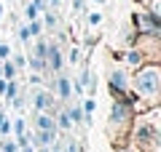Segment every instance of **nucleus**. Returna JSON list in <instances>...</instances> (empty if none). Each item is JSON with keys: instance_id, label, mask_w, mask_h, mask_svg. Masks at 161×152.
Wrapping results in <instances>:
<instances>
[{"instance_id": "1", "label": "nucleus", "mask_w": 161, "mask_h": 152, "mask_svg": "<svg viewBox=\"0 0 161 152\" xmlns=\"http://www.w3.org/2000/svg\"><path fill=\"white\" fill-rule=\"evenodd\" d=\"M132 85H134V91H137V96L148 99V104H156L158 88H161V69H158V64H140L137 75L132 78Z\"/></svg>"}, {"instance_id": "2", "label": "nucleus", "mask_w": 161, "mask_h": 152, "mask_svg": "<svg viewBox=\"0 0 161 152\" xmlns=\"http://www.w3.org/2000/svg\"><path fill=\"white\" fill-rule=\"evenodd\" d=\"M126 88H129L126 72L124 69H110V91L115 96H126Z\"/></svg>"}, {"instance_id": "3", "label": "nucleus", "mask_w": 161, "mask_h": 152, "mask_svg": "<svg viewBox=\"0 0 161 152\" xmlns=\"http://www.w3.org/2000/svg\"><path fill=\"white\" fill-rule=\"evenodd\" d=\"M46 56H48V64H51L54 69H59V67H62V53H59V48H57V45H48Z\"/></svg>"}, {"instance_id": "4", "label": "nucleus", "mask_w": 161, "mask_h": 152, "mask_svg": "<svg viewBox=\"0 0 161 152\" xmlns=\"http://www.w3.org/2000/svg\"><path fill=\"white\" fill-rule=\"evenodd\" d=\"M126 62L134 64V67H140V64H145V53H142L140 48H132V51L126 53Z\"/></svg>"}, {"instance_id": "5", "label": "nucleus", "mask_w": 161, "mask_h": 152, "mask_svg": "<svg viewBox=\"0 0 161 152\" xmlns=\"http://www.w3.org/2000/svg\"><path fill=\"white\" fill-rule=\"evenodd\" d=\"M48 104H54V99H51V96L46 94V91H40V94H35V107H38V109H46Z\"/></svg>"}, {"instance_id": "6", "label": "nucleus", "mask_w": 161, "mask_h": 152, "mask_svg": "<svg viewBox=\"0 0 161 152\" xmlns=\"http://www.w3.org/2000/svg\"><path fill=\"white\" fill-rule=\"evenodd\" d=\"M57 88H59V99H70V80L67 78H59Z\"/></svg>"}, {"instance_id": "7", "label": "nucleus", "mask_w": 161, "mask_h": 152, "mask_svg": "<svg viewBox=\"0 0 161 152\" xmlns=\"http://www.w3.org/2000/svg\"><path fill=\"white\" fill-rule=\"evenodd\" d=\"M38 125H40V128H57V123H54L48 115H40V118H38Z\"/></svg>"}, {"instance_id": "8", "label": "nucleus", "mask_w": 161, "mask_h": 152, "mask_svg": "<svg viewBox=\"0 0 161 152\" xmlns=\"http://www.w3.org/2000/svg\"><path fill=\"white\" fill-rule=\"evenodd\" d=\"M16 91H19V88H16V83H14V80H11V83L6 85V91H3V94H6V99L11 101V99H16Z\"/></svg>"}, {"instance_id": "9", "label": "nucleus", "mask_w": 161, "mask_h": 152, "mask_svg": "<svg viewBox=\"0 0 161 152\" xmlns=\"http://www.w3.org/2000/svg\"><path fill=\"white\" fill-rule=\"evenodd\" d=\"M38 11H40V8L35 6V3H30V6H27V11H24V16H27L30 22H32V19H38Z\"/></svg>"}, {"instance_id": "10", "label": "nucleus", "mask_w": 161, "mask_h": 152, "mask_svg": "<svg viewBox=\"0 0 161 152\" xmlns=\"http://www.w3.org/2000/svg\"><path fill=\"white\" fill-rule=\"evenodd\" d=\"M40 29H43V24H40V22H35V19H32V22H30V27H27V32H30V38H35V35H38Z\"/></svg>"}, {"instance_id": "11", "label": "nucleus", "mask_w": 161, "mask_h": 152, "mask_svg": "<svg viewBox=\"0 0 161 152\" xmlns=\"http://www.w3.org/2000/svg\"><path fill=\"white\" fill-rule=\"evenodd\" d=\"M67 118H70V120H75V123H80V120H83V112H80V107H73V109L67 112Z\"/></svg>"}, {"instance_id": "12", "label": "nucleus", "mask_w": 161, "mask_h": 152, "mask_svg": "<svg viewBox=\"0 0 161 152\" xmlns=\"http://www.w3.org/2000/svg\"><path fill=\"white\" fill-rule=\"evenodd\" d=\"M46 51H48L46 43H38V45H35V56H38V59H46Z\"/></svg>"}, {"instance_id": "13", "label": "nucleus", "mask_w": 161, "mask_h": 152, "mask_svg": "<svg viewBox=\"0 0 161 152\" xmlns=\"http://www.w3.org/2000/svg\"><path fill=\"white\" fill-rule=\"evenodd\" d=\"M30 67H32V69H43V67H46V59L32 56V59H30Z\"/></svg>"}, {"instance_id": "14", "label": "nucleus", "mask_w": 161, "mask_h": 152, "mask_svg": "<svg viewBox=\"0 0 161 152\" xmlns=\"http://www.w3.org/2000/svg\"><path fill=\"white\" fill-rule=\"evenodd\" d=\"M0 69L6 72V78H8V80H14V78H16V67H14V64H6V67H0Z\"/></svg>"}, {"instance_id": "15", "label": "nucleus", "mask_w": 161, "mask_h": 152, "mask_svg": "<svg viewBox=\"0 0 161 152\" xmlns=\"http://www.w3.org/2000/svg\"><path fill=\"white\" fill-rule=\"evenodd\" d=\"M89 24H92V27H97V24H102V13H89Z\"/></svg>"}, {"instance_id": "16", "label": "nucleus", "mask_w": 161, "mask_h": 152, "mask_svg": "<svg viewBox=\"0 0 161 152\" xmlns=\"http://www.w3.org/2000/svg\"><path fill=\"white\" fill-rule=\"evenodd\" d=\"M70 123H73V120H70L67 115H59V123H57L59 128H64V131H67V128H70Z\"/></svg>"}, {"instance_id": "17", "label": "nucleus", "mask_w": 161, "mask_h": 152, "mask_svg": "<svg viewBox=\"0 0 161 152\" xmlns=\"http://www.w3.org/2000/svg\"><path fill=\"white\" fill-rule=\"evenodd\" d=\"M67 59H70L73 64H75V62L80 59V48H78V45H75V48H70V56H67Z\"/></svg>"}, {"instance_id": "18", "label": "nucleus", "mask_w": 161, "mask_h": 152, "mask_svg": "<svg viewBox=\"0 0 161 152\" xmlns=\"http://www.w3.org/2000/svg\"><path fill=\"white\" fill-rule=\"evenodd\" d=\"M0 147H3V152H16L19 149V144H14V141H3Z\"/></svg>"}, {"instance_id": "19", "label": "nucleus", "mask_w": 161, "mask_h": 152, "mask_svg": "<svg viewBox=\"0 0 161 152\" xmlns=\"http://www.w3.org/2000/svg\"><path fill=\"white\" fill-rule=\"evenodd\" d=\"M0 134H3V136H6V134H11V123H8L6 118L0 120Z\"/></svg>"}, {"instance_id": "20", "label": "nucleus", "mask_w": 161, "mask_h": 152, "mask_svg": "<svg viewBox=\"0 0 161 152\" xmlns=\"http://www.w3.org/2000/svg\"><path fill=\"white\" fill-rule=\"evenodd\" d=\"M94 107H97V104H94V99H86V104H83V109H86V115H92V112H94Z\"/></svg>"}, {"instance_id": "21", "label": "nucleus", "mask_w": 161, "mask_h": 152, "mask_svg": "<svg viewBox=\"0 0 161 152\" xmlns=\"http://www.w3.org/2000/svg\"><path fill=\"white\" fill-rule=\"evenodd\" d=\"M14 131H16V136H22L24 134V120H16L14 123Z\"/></svg>"}, {"instance_id": "22", "label": "nucleus", "mask_w": 161, "mask_h": 152, "mask_svg": "<svg viewBox=\"0 0 161 152\" xmlns=\"http://www.w3.org/2000/svg\"><path fill=\"white\" fill-rule=\"evenodd\" d=\"M83 3H86V0H73V8H75L78 13H83Z\"/></svg>"}, {"instance_id": "23", "label": "nucleus", "mask_w": 161, "mask_h": 152, "mask_svg": "<svg viewBox=\"0 0 161 152\" xmlns=\"http://www.w3.org/2000/svg\"><path fill=\"white\" fill-rule=\"evenodd\" d=\"M46 24H48V27H54V24H57V16H54V13H48V16H46Z\"/></svg>"}, {"instance_id": "24", "label": "nucleus", "mask_w": 161, "mask_h": 152, "mask_svg": "<svg viewBox=\"0 0 161 152\" xmlns=\"http://www.w3.org/2000/svg\"><path fill=\"white\" fill-rule=\"evenodd\" d=\"M8 56V45H0V59H6Z\"/></svg>"}, {"instance_id": "25", "label": "nucleus", "mask_w": 161, "mask_h": 152, "mask_svg": "<svg viewBox=\"0 0 161 152\" xmlns=\"http://www.w3.org/2000/svg\"><path fill=\"white\" fill-rule=\"evenodd\" d=\"M67 152H80V149H78L75 144H70V147H67Z\"/></svg>"}, {"instance_id": "26", "label": "nucleus", "mask_w": 161, "mask_h": 152, "mask_svg": "<svg viewBox=\"0 0 161 152\" xmlns=\"http://www.w3.org/2000/svg\"><path fill=\"white\" fill-rule=\"evenodd\" d=\"M22 152H35V149H30V144H24V147H22Z\"/></svg>"}, {"instance_id": "27", "label": "nucleus", "mask_w": 161, "mask_h": 152, "mask_svg": "<svg viewBox=\"0 0 161 152\" xmlns=\"http://www.w3.org/2000/svg\"><path fill=\"white\" fill-rule=\"evenodd\" d=\"M48 3H51V6H59V0H48Z\"/></svg>"}, {"instance_id": "28", "label": "nucleus", "mask_w": 161, "mask_h": 152, "mask_svg": "<svg viewBox=\"0 0 161 152\" xmlns=\"http://www.w3.org/2000/svg\"><path fill=\"white\" fill-rule=\"evenodd\" d=\"M0 22H3V6H0Z\"/></svg>"}, {"instance_id": "29", "label": "nucleus", "mask_w": 161, "mask_h": 152, "mask_svg": "<svg viewBox=\"0 0 161 152\" xmlns=\"http://www.w3.org/2000/svg\"><path fill=\"white\" fill-rule=\"evenodd\" d=\"M92 3H99V6H102V3H105V0H92Z\"/></svg>"}, {"instance_id": "30", "label": "nucleus", "mask_w": 161, "mask_h": 152, "mask_svg": "<svg viewBox=\"0 0 161 152\" xmlns=\"http://www.w3.org/2000/svg\"><path fill=\"white\" fill-rule=\"evenodd\" d=\"M3 118H6V115H3V112H0V120H3Z\"/></svg>"}, {"instance_id": "31", "label": "nucleus", "mask_w": 161, "mask_h": 152, "mask_svg": "<svg viewBox=\"0 0 161 152\" xmlns=\"http://www.w3.org/2000/svg\"><path fill=\"white\" fill-rule=\"evenodd\" d=\"M40 152H48V149H40Z\"/></svg>"}, {"instance_id": "32", "label": "nucleus", "mask_w": 161, "mask_h": 152, "mask_svg": "<svg viewBox=\"0 0 161 152\" xmlns=\"http://www.w3.org/2000/svg\"><path fill=\"white\" fill-rule=\"evenodd\" d=\"M0 75H3V69H0Z\"/></svg>"}]
</instances>
